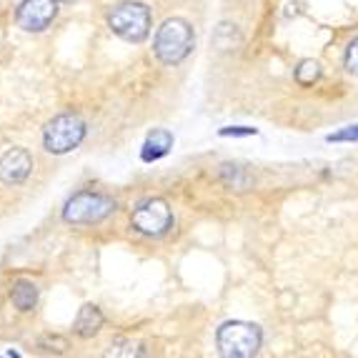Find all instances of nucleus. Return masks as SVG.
<instances>
[{
  "label": "nucleus",
  "mask_w": 358,
  "mask_h": 358,
  "mask_svg": "<svg viewBox=\"0 0 358 358\" xmlns=\"http://www.w3.org/2000/svg\"><path fill=\"white\" fill-rule=\"evenodd\" d=\"M115 210V201L106 193L80 191L71 196L63 206V221L76 226H90V223L106 221Z\"/></svg>",
  "instance_id": "5"
},
{
  "label": "nucleus",
  "mask_w": 358,
  "mask_h": 358,
  "mask_svg": "<svg viewBox=\"0 0 358 358\" xmlns=\"http://www.w3.org/2000/svg\"><path fill=\"white\" fill-rule=\"evenodd\" d=\"M263 334L256 323L248 321H228L223 323L218 334H215V343L218 351L226 358H251L261 348Z\"/></svg>",
  "instance_id": "3"
},
{
  "label": "nucleus",
  "mask_w": 358,
  "mask_h": 358,
  "mask_svg": "<svg viewBox=\"0 0 358 358\" xmlns=\"http://www.w3.org/2000/svg\"><path fill=\"white\" fill-rule=\"evenodd\" d=\"M108 28L128 43H141L150 33V10L145 3L126 0L108 10Z\"/></svg>",
  "instance_id": "2"
},
{
  "label": "nucleus",
  "mask_w": 358,
  "mask_h": 358,
  "mask_svg": "<svg viewBox=\"0 0 358 358\" xmlns=\"http://www.w3.org/2000/svg\"><path fill=\"white\" fill-rule=\"evenodd\" d=\"M10 301L13 306L18 310H33L38 303V286L33 281H25V278H20V281H15L10 286Z\"/></svg>",
  "instance_id": "11"
},
{
  "label": "nucleus",
  "mask_w": 358,
  "mask_h": 358,
  "mask_svg": "<svg viewBox=\"0 0 358 358\" xmlns=\"http://www.w3.org/2000/svg\"><path fill=\"white\" fill-rule=\"evenodd\" d=\"M173 148V133L166 131V128H155L153 133H148L145 138L143 148H141V158L145 163H153V161H161L163 155L171 153Z\"/></svg>",
  "instance_id": "9"
},
{
  "label": "nucleus",
  "mask_w": 358,
  "mask_h": 358,
  "mask_svg": "<svg viewBox=\"0 0 358 358\" xmlns=\"http://www.w3.org/2000/svg\"><path fill=\"white\" fill-rule=\"evenodd\" d=\"M58 3H73V0H58Z\"/></svg>",
  "instance_id": "17"
},
{
  "label": "nucleus",
  "mask_w": 358,
  "mask_h": 358,
  "mask_svg": "<svg viewBox=\"0 0 358 358\" xmlns=\"http://www.w3.org/2000/svg\"><path fill=\"white\" fill-rule=\"evenodd\" d=\"M223 178L228 180V185H233V188H243L248 180H245L243 171L236 166H223Z\"/></svg>",
  "instance_id": "13"
},
{
  "label": "nucleus",
  "mask_w": 358,
  "mask_h": 358,
  "mask_svg": "<svg viewBox=\"0 0 358 358\" xmlns=\"http://www.w3.org/2000/svg\"><path fill=\"white\" fill-rule=\"evenodd\" d=\"M193 45H196V36H193L191 25L180 18H168L155 33L153 53L166 66H176L191 55Z\"/></svg>",
  "instance_id": "1"
},
{
  "label": "nucleus",
  "mask_w": 358,
  "mask_h": 358,
  "mask_svg": "<svg viewBox=\"0 0 358 358\" xmlns=\"http://www.w3.org/2000/svg\"><path fill=\"white\" fill-rule=\"evenodd\" d=\"M329 141L331 143H343V141H348V143H351V141H358V123L356 126H348V128H343V131H338V133H331L329 136Z\"/></svg>",
  "instance_id": "15"
},
{
  "label": "nucleus",
  "mask_w": 358,
  "mask_h": 358,
  "mask_svg": "<svg viewBox=\"0 0 358 358\" xmlns=\"http://www.w3.org/2000/svg\"><path fill=\"white\" fill-rule=\"evenodd\" d=\"M321 78V66H318L316 60H303L299 68H296V83L299 85H313Z\"/></svg>",
  "instance_id": "12"
},
{
  "label": "nucleus",
  "mask_w": 358,
  "mask_h": 358,
  "mask_svg": "<svg viewBox=\"0 0 358 358\" xmlns=\"http://www.w3.org/2000/svg\"><path fill=\"white\" fill-rule=\"evenodd\" d=\"M33 171V158L25 148H10L0 155V180L8 185H20Z\"/></svg>",
  "instance_id": "8"
},
{
  "label": "nucleus",
  "mask_w": 358,
  "mask_h": 358,
  "mask_svg": "<svg viewBox=\"0 0 358 358\" xmlns=\"http://www.w3.org/2000/svg\"><path fill=\"white\" fill-rule=\"evenodd\" d=\"M221 136H256V128H245V126H236V128H223Z\"/></svg>",
  "instance_id": "16"
},
{
  "label": "nucleus",
  "mask_w": 358,
  "mask_h": 358,
  "mask_svg": "<svg viewBox=\"0 0 358 358\" xmlns=\"http://www.w3.org/2000/svg\"><path fill=\"white\" fill-rule=\"evenodd\" d=\"M85 138V123L76 113H60L43 128V148L53 155L76 150Z\"/></svg>",
  "instance_id": "4"
},
{
  "label": "nucleus",
  "mask_w": 358,
  "mask_h": 358,
  "mask_svg": "<svg viewBox=\"0 0 358 358\" xmlns=\"http://www.w3.org/2000/svg\"><path fill=\"white\" fill-rule=\"evenodd\" d=\"M103 321H106V318H103L101 308L93 303H85V306H80V310H78L73 331H76V336H80V338H93V336L103 329Z\"/></svg>",
  "instance_id": "10"
},
{
  "label": "nucleus",
  "mask_w": 358,
  "mask_h": 358,
  "mask_svg": "<svg viewBox=\"0 0 358 358\" xmlns=\"http://www.w3.org/2000/svg\"><path fill=\"white\" fill-rule=\"evenodd\" d=\"M346 71L351 76H358V38H353L346 50Z\"/></svg>",
  "instance_id": "14"
},
{
  "label": "nucleus",
  "mask_w": 358,
  "mask_h": 358,
  "mask_svg": "<svg viewBox=\"0 0 358 358\" xmlns=\"http://www.w3.org/2000/svg\"><path fill=\"white\" fill-rule=\"evenodd\" d=\"M58 15V0H23L15 10V20L28 33H43Z\"/></svg>",
  "instance_id": "7"
},
{
  "label": "nucleus",
  "mask_w": 358,
  "mask_h": 358,
  "mask_svg": "<svg viewBox=\"0 0 358 358\" xmlns=\"http://www.w3.org/2000/svg\"><path fill=\"white\" fill-rule=\"evenodd\" d=\"M171 223H173V213L163 198H145L133 210V228L143 236H163Z\"/></svg>",
  "instance_id": "6"
}]
</instances>
